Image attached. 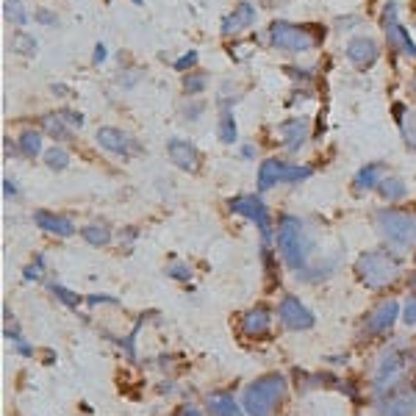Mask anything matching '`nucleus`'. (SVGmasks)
<instances>
[{"label": "nucleus", "instance_id": "nucleus-1", "mask_svg": "<svg viewBox=\"0 0 416 416\" xmlns=\"http://www.w3.org/2000/svg\"><path fill=\"white\" fill-rule=\"evenodd\" d=\"M277 250L283 256V261L300 272L308 267V258H311V250H314V239L311 233L305 230V222L291 216V214H283L280 222H277Z\"/></svg>", "mask_w": 416, "mask_h": 416}, {"label": "nucleus", "instance_id": "nucleus-2", "mask_svg": "<svg viewBox=\"0 0 416 416\" xmlns=\"http://www.w3.org/2000/svg\"><path fill=\"white\" fill-rule=\"evenodd\" d=\"M283 394H286V377L277 372H270L244 389L242 408L247 416H272V411L283 400Z\"/></svg>", "mask_w": 416, "mask_h": 416}, {"label": "nucleus", "instance_id": "nucleus-3", "mask_svg": "<svg viewBox=\"0 0 416 416\" xmlns=\"http://www.w3.org/2000/svg\"><path fill=\"white\" fill-rule=\"evenodd\" d=\"M414 369V349L405 345H391L383 349L375 366V391H386L397 383H405V377Z\"/></svg>", "mask_w": 416, "mask_h": 416}, {"label": "nucleus", "instance_id": "nucleus-4", "mask_svg": "<svg viewBox=\"0 0 416 416\" xmlns=\"http://www.w3.org/2000/svg\"><path fill=\"white\" fill-rule=\"evenodd\" d=\"M355 272L366 289H383L400 277V258L386 250H369L355 261Z\"/></svg>", "mask_w": 416, "mask_h": 416}, {"label": "nucleus", "instance_id": "nucleus-5", "mask_svg": "<svg viewBox=\"0 0 416 416\" xmlns=\"http://www.w3.org/2000/svg\"><path fill=\"white\" fill-rule=\"evenodd\" d=\"M375 228L397 250H411L416 244V216L411 214H403L394 208H380L375 214Z\"/></svg>", "mask_w": 416, "mask_h": 416}, {"label": "nucleus", "instance_id": "nucleus-6", "mask_svg": "<svg viewBox=\"0 0 416 416\" xmlns=\"http://www.w3.org/2000/svg\"><path fill=\"white\" fill-rule=\"evenodd\" d=\"M270 42L275 45L277 50H286V53H308L319 45V39L303 28V25H294V22H286V20H277L270 25Z\"/></svg>", "mask_w": 416, "mask_h": 416}, {"label": "nucleus", "instance_id": "nucleus-7", "mask_svg": "<svg viewBox=\"0 0 416 416\" xmlns=\"http://www.w3.org/2000/svg\"><path fill=\"white\" fill-rule=\"evenodd\" d=\"M314 169L311 167H300V164H286L280 158H267L258 169V192H267L277 183H297L311 178Z\"/></svg>", "mask_w": 416, "mask_h": 416}, {"label": "nucleus", "instance_id": "nucleus-8", "mask_svg": "<svg viewBox=\"0 0 416 416\" xmlns=\"http://www.w3.org/2000/svg\"><path fill=\"white\" fill-rule=\"evenodd\" d=\"M380 416H416V386L414 383H397L386 391H380L377 400Z\"/></svg>", "mask_w": 416, "mask_h": 416}, {"label": "nucleus", "instance_id": "nucleus-9", "mask_svg": "<svg viewBox=\"0 0 416 416\" xmlns=\"http://www.w3.org/2000/svg\"><path fill=\"white\" fill-rule=\"evenodd\" d=\"M383 31H386V42L394 53H403V56H416V42L411 39V34L400 25L397 20V3H389L383 8Z\"/></svg>", "mask_w": 416, "mask_h": 416}, {"label": "nucleus", "instance_id": "nucleus-10", "mask_svg": "<svg viewBox=\"0 0 416 416\" xmlns=\"http://www.w3.org/2000/svg\"><path fill=\"white\" fill-rule=\"evenodd\" d=\"M228 206H230V211H233V214H242V216L253 219V222L258 225V230H261V239H264V242H270V239H272V222H270V211H267V206H264V203H261L256 195L233 197Z\"/></svg>", "mask_w": 416, "mask_h": 416}, {"label": "nucleus", "instance_id": "nucleus-11", "mask_svg": "<svg viewBox=\"0 0 416 416\" xmlns=\"http://www.w3.org/2000/svg\"><path fill=\"white\" fill-rule=\"evenodd\" d=\"M277 317H280V322H283L289 331H308V328H314V314H311L297 297H291V294L280 300Z\"/></svg>", "mask_w": 416, "mask_h": 416}, {"label": "nucleus", "instance_id": "nucleus-12", "mask_svg": "<svg viewBox=\"0 0 416 416\" xmlns=\"http://www.w3.org/2000/svg\"><path fill=\"white\" fill-rule=\"evenodd\" d=\"M97 144L114 155H134V153H141V144H139L134 137L123 134L120 128H97Z\"/></svg>", "mask_w": 416, "mask_h": 416}, {"label": "nucleus", "instance_id": "nucleus-13", "mask_svg": "<svg viewBox=\"0 0 416 416\" xmlns=\"http://www.w3.org/2000/svg\"><path fill=\"white\" fill-rule=\"evenodd\" d=\"M347 59L358 69H369L377 59H380V45L372 36H355L347 42Z\"/></svg>", "mask_w": 416, "mask_h": 416}, {"label": "nucleus", "instance_id": "nucleus-14", "mask_svg": "<svg viewBox=\"0 0 416 416\" xmlns=\"http://www.w3.org/2000/svg\"><path fill=\"white\" fill-rule=\"evenodd\" d=\"M167 155H169V161H172L178 169H183V172H195L197 164H200L197 147H195L192 141H183V139H169V141H167Z\"/></svg>", "mask_w": 416, "mask_h": 416}, {"label": "nucleus", "instance_id": "nucleus-15", "mask_svg": "<svg viewBox=\"0 0 416 416\" xmlns=\"http://www.w3.org/2000/svg\"><path fill=\"white\" fill-rule=\"evenodd\" d=\"M277 131H280V137L286 141V150L289 153H297L308 141V137H311V120L308 117H291V120L280 123Z\"/></svg>", "mask_w": 416, "mask_h": 416}, {"label": "nucleus", "instance_id": "nucleus-16", "mask_svg": "<svg viewBox=\"0 0 416 416\" xmlns=\"http://www.w3.org/2000/svg\"><path fill=\"white\" fill-rule=\"evenodd\" d=\"M397 314H400V305H397V300H386V303H380L372 314H369V319H366V333H386L394 322H397Z\"/></svg>", "mask_w": 416, "mask_h": 416}, {"label": "nucleus", "instance_id": "nucleus-17", "mask_svg": "<svg viewBox=\"0 0 416 416\" xmlns=\"http://www.w3.org/2000/svg\"><path fill=\"white\" fill-rule=\"evenodd\" d=\"M34 222H36L39 230L53 233V236H62V239H69V236L75 233V225L69 222L67 216H59V214H53V211H36V214H34Z\"/></svg>", "mask_w": 416, "mask_h": 416}, {"label": "nucleus", "instance_id": "nucleus-18", "mask_svg": "<svg viewBox=\"0 0 416 416\" xmlns=\"http://www.w3.org/2000/svg\"><path fill=\"white\" fill-rule=\"evenodd\" d=\"M253 22H256V6L244 0V3H239V6L233 8V14H228V17L222 20V34H225V36L239 34V31L250 28Z\"/></svg>", "mask_w": 416, "mask_h": 416}, {"label": "nucleus", "instance_id": "nucleus-19", "mask_svg": "<svg viewBox=\"0 0 416 416\" xmlns=\"http://www.w3.org/2000/svg\"><path fill=\"white\" fill-rule=\"evenodd\" d=\"M270 328H272V314H270L267 308H256V311L244 314V319H242V333L250 336V339L267 336Z\"/></svg>", "mask_w": 416, "mask_h": 416}, {"label": "nucleus", "instance_id": "nucleus-20", "mask_svg": "<svg viewBox=\"0 0 416 416\" xmlns=\"http://www.w3.org/2000/svg\"><path fill=\"white\" fill-rule=\"evenodd\" d=\"M208 408H211V414L214 416H247L244 414V408H242L230 394H225V391H214V394H208Z\"/></svg>", "mask_w": 416, "mask_h": 416}, {"label": "nucleus", "instance_id": "nucleus-21", "mask_svg": "<svg viewBox=\"0 0 416 416\" xmlns=\"http://www.w3.org/2000/svg\"><path fill=\"white\" fill-rule=\"evenodd\" d=\"M380 181H383V164H366L363 169H358L352 186L358 192H369V189H377Z\"/></svg>", "mask_w": 416, "mask_h": 416}, {"label": "nucleus", "instance_id": "nucleus-22", "mask_svg": "<svg viewBox=\"0 0 416 416\" xmlns=\"http://www.w3.org/2000/svg\"><path fill=\"white\" fill-rule=\"evenodd\" d=\"M216 137L222 144H233L239 131H236V120H233V111L230 106H222V117H219V125H216Z\"/></svg>", "mask_w": 416, "mask_h": 416}, {"label": "nucleus", "instance_id": "nucleus-23", "mask_svg": "<svg viewBox=\"0 0 416 416\" xmlns=\"http://www.w3.org/2000/svg\"><path fill=\"white\" fill-rule=\"evenodd\" d=\"M377 192H380V197H383V200L394 203V200H403V197L408 195V186H405V181H403V178H383V181H380V186H377Z\"/></svg>", "mask_w": 416, "mask_h": 416}, {"label": "nucleus", "instance_id": "nucleus-24", "mask_svg": "<svg viewBox=\"0 0 416 416\" xmlns=\"http://www.w3.org/2000/svg\"><path fill=\"white\" fill-rule=\"evenodd\" d=\"M42 125H45V131L56 139V141H69V137H72L69 125L59 117V114H48V117L42 120Z\"/></svg>", "mask_w": 416, "mask_h": 416}, {"label": "nucleus", "instance_id": "nucleus-25", "mask_svg": "<svg viewBox=\"0 0 416 416\" xmlns=\"http://www.w3.org/2000/svg\"><path fill=\"white\" fill-rule=\"evenodd\" d=\"M81 236H83L89 244H95V247H106V244L111 242L109 225H86V228L81 230Z\"/></svg>", "mask_w": 416, "mask_h": 416}, {"label": "nucleus", "instance_id": "nucleus-26", "mask_svg": "<svg viewBox=\"0 0 416 416\" xmlns=\"http://www.w3.org/2000/svg\"><path fill=\"white\" fill-rule=\"evenodd\" d=\"M17 144H20L22 155H28V158H36V155L42 153V134H39V131H22Z\"/></svg>", "mask_w": 416, "mask_h": 416}, {"label": "nucleus", "instance_id": "nucleus-27", "mask_svg": "<svg viewBox=\"0 0 416 416\" xmlns=\"http://www.w3.org/2000/svg\"><path fill=\"white\" fill-rule=\"evenodd\" d=\"M394 114L397 117H403V120H397L400 123V128H403V137L408 141V147H416V114H405V109L403 106H394Z\"/></svg>", "mask_w": 416, "mask_h": 416}, {"label": "nucleus", "instance_id": "nucleus-28", "mask_svg": "<svg viewBox=\"0 0 416 416\" xmlns=\"http://www.w3.org/2000/svg\"><path fill=\"white\" fill-rule=\"evenodd\" d=\"M3 14H6V20L11 25H25L28 22V11H25L22 0H6L3 3Z\"/></svg>", "mask_w": 416, "mask_h": 416}, {"label": "nucleus", "instance_id": "nucleus-29", "mask_svg": "<svg viewBox=\"0 0 416 416\" xmlns=\"http://www.w3.org/2000/svg\"><path fill=\"white\" fill-rule=\"evenodd\" d=\"M11 50L20 53V56H34L36 53V39L31 34H25V31H17L14 39H11Z\"/></svg>", "mask_w": 416, "mask_h": 416}, {"label": "nucleus", "instance_id": "nucleus-30", "mask_svg": "<svg viewBox=\"0 0 416 416\" xmlns=\"http://www.w3.org/2000/svg\"><path fill=\"white\" fill-rule=\"evenodd\" d=\"M45 164H48L53 172H64L69 164V153L64 147H50V150H45Z\"/></svg>", "mask_w": 416, "mask_h": 416}, {"label": "nucleus", "instance_id": "nucleus-31", "mask_svg": "<svg viewBox=\"0 0 416 416\" xmlns=\"http://www.w3.org/2000/svg\"><path fill=\"white\" fill-rule=\"evenodd\" d=\"M206 75H200V72H192V75H183V89H186V95H197V92H203L206 89Z\"/></svg>", "mask_w": 416, "mask_h": 416}, {"label": "nucleus", "instance_id": "nucleus-32", "mask_svg": "<svg viewBox=\"0 0 416 416\" xmlns=\"http://www.w3.org/2000/svg\"><path fill=\"white\" fill-rule=\"evenodd\" d=\"M50 289H53V294H56V297H59V300H62L64 305H69V308H78L81 297H78L75 291H69V289H64V286H59V283H53Z\"/></svg>", "mask_w": 416, "mask_h": 416}, {"label": "nucleus", "instance_id": "nucleus-33", "mask_svg": "<svg viewBox=\"0 0 416 416\" xmlns=\"http://www.w3.org/2000/svg\"><path fill=\"white\" fill-rule=\"evenodd\" d=\"M59 117L67 123L69 128H81V125H83V114H78V111H72V109H62Z\"/></svg>", "mask_w": 416, "mask_h": 416}, {"label": "nucleus", "instance_id": "nucleus-34", "mask_svg": "<svg viewBox=\"0 0 416 416\" xmlns=\"http://www.w3.org/2000/svg\"><path fill=\"white\" fill-rule=\"evenodd\" d=\"M197 59H200V56H197V50H189L186 56H181V59L175 62V69H181V72H186V69H192V67H195V64H197Z\"/></svg>", "mask_w": 416, "mask_h": 416}, {"label": "nucleus", "instance_id": "nucleus-35", "mask_svg": "<svg viewBox=\"0 0 416 416\" xmlns=\"http://www.w3.org/2000/svg\"><path fill=\"white\" fill-rule=\"evenodd\" d=\"M167 275L175 277V280H189V277H192V270H189L186 264H169Z\"/></svg>", "mask_w": 416, "mask_h": 416}, {"label": "nucleus", "instance_id": "nucleus-36", "mask_svg": "<svg viewBox=\"0 0 416 416\" xmlns=\"http://www.w3.org/2000/svg\"><path fill=\"white\" fill-rule=\"evenodd\" d=\"M403 322H405V325H416V297H408V300H405Z\"/></svg>", "mask_w": 416, "mask_h": 416}, {"label": "nucleus", "instance_id": "nucleus-37", "mask_svg": "<svg viewBox=\"0 0 416 416\" xmlns=\"http://www.w3.org/2000/svg\"><path fill=\"white\" fill-rule=\"evenodd\" d=\"M34 20H36V22H42V25H56V22H59V17H56L53 11H48V8H36Z\"/></svg>", "mask_w": 416, "mask_h": 416}, {"label": "nucleus", "instance_id": "nucleus-38", "mask_svg": "<svg viewBox=\"0 0 416 416\" xmlns=\"http://www.w3.org/2000/svg\"><path fill=\"white\" fill-rule=\"evenodd\" d=\"M139 328H141V322H139L137 328H134V333H131L128 339H123V342H120V347H125V352H128V358H131V361L137 358V347H134V339H137Z\"/></svg>", "mask_w": 416, "mask_h": 416}, {"label": "nucleus", "instance_id": "nucleus-39", "mask_svg": "<svg viewBox=\"0 0 416 416\" xmlns=\"http://www.w3.org/2000/svg\"><path fill=\"white\" fill-rule=\"evenodd\" d=\"M42 267H45V258L39 256V258H36V264L25 270V280H39V277H42Z\"/></svg>", "mask_w": 416, "mask_h": 416}, {"label": "nucleus", "instance_id": "nucleus-40", "mask_svg": "<svg viewBox=\"0 0 416 416\" xmlns=\"http://www.w3.org/2000/svg\"><path fill=\"white\" fill-rule=\"evenodd\" d=\"M100 303L117 305V297H109V294H92V297H89V305H100Z\"/></svg>", "mask_w": 416, "mask_h": 416}, {"label": "nucleus", "instance_id": "nucleus-41", "mask_svg": "<svg viewBox=\"0 0 416 416\" xmlns=\"http://www.w3.org/2000/svg\"><path fill=\"white\" fill-rule=\"evenodd\" d=\"M3 192H6V197H17V183L11 178H6L3 181Z\"/></svg>", "mask_w": 416, "mask_h": 416}, {"label": "nucleus", "instance_id": "nucleus-42", "mask_svg": "<svg viewBox=\"0 0 416 416\" xmlns=\"http://www.w3.org/2000/svg\"><path fill=\"white\" fill-rule=\"evenodd\" d=\"M106 56H109V53H106V45H97V48H95V59H92V62H95V64H103V62H106Z\"/></svg>", "mask_w": 416, "mask_h": 416}, {"label": "nucleus", "instance_id": "nucleus-43", "mask_svg": "<svg viewBox=\"0 0 416 416\" xmlns=\"http://www.w3.org/2000/svg\"><path fill=\"white\" fill-rule=\"evenodd\" d=\"M200 114H203V106H200V103H195L192 109H186V117H189V120H195V117H200Z\"/></svg>", "mask_w": 416, "mask_h": 416}, {"label": "nucleus", "instance_id": "nucleus-44", "mask_svg": "<svg viewBox=\"0 0 416 416\" xmlns=\"http://www.w3.org/2000/svg\"><path fill=\"white\" fill-rule=\"evenodd\" d=\"M242 155H244V158H256V147H253V144H244V147H242Z\"/></svg>", "mask_w": 416, "mask_h": 416}, {"label": "nucleus", "instance_id": "nucleus-45", "mask_svg": "<svg viewBox=\"0 0 416 416\" xmlns=\"http://www.w3.org/2000/svg\"><path fill=\"white\" fill-rule=\"evenodd\" d=\"M183 416H203L195 405H186V411H183Z\"/></svg>", "mask_w": 416, "mask_h": 416}, {"label": "nucleus", "instance_id": "nucleus-46", "mask_svg": "<svg viewBox=\"0 0 416 416\" xmlns=\"http://www.w3.org/2000/svg\"><path fill=\"white\" fill-rule=\"evenodd\" d=\"M411 283H414V286H416V272H414V275H411Z\"/></svg>", "mask_w": 416, "mask_h": 416}, {"label": "nucleus", "instance_id": "nucleus-47", "mask_svg": "<svg viewBox=\"0 0 416 416\" xmlns=\"http://www.w3.org/2000/svg\"><path fill=\"white\" fill-rule=\"evenodd\" d=\"M134 3H144V0H134Z\"/></svg>", "mask_w": 416, "mask_h": 416}, {"label": "nucleus", "instance_id": "nucleus-48", "mask_svg": "<svg viewBox=\"0 0 416 416\" xmlns=\"http://www.w3.org/2000/svg\"><path fill=\"white\" fill-rule=\"evenodd\" d=\"M414 92H416V83H414Z\"/></svg>", "mask_w": 416, "mask_h": 416}]
</instances>
